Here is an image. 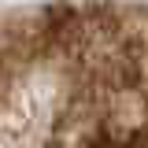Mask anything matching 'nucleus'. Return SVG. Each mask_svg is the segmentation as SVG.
<instances>
[{"label": "nucleus", "mask_w": 148, "mask_h": 148, "mask_svg": "<svg viewBox=\"0 0 148 148\" xmlns=\"http://www.w3.org/2000/svg\"><path fill=\"white\" fill-rule=\"evenodd\" d=\"M0 148H148V4L0 11Z\"/></svg>", "instance_id": "1"}]
</instances>
